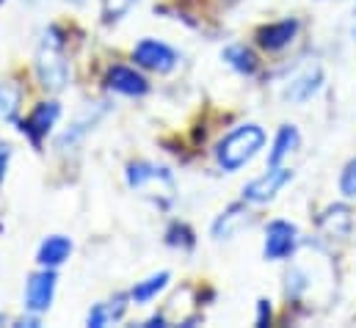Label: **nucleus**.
<instances>
[{"mask_svg":"<svg viewBox=\"0 0 356 328\" xmlns=\"http://www.w3.org/2000/svg\"><path fill=\"white\" fill-rule=\"evenodd\" d=\"M36 75L47 91H61L70 81V67L64 58V39L58 28H47L36 44Z\"/></svg>","mask_w":356,"mask_h":328,"instance_id":"nucleus-1","label":"nucleus"},{"mask_svg":"<svg viewBox=\"0 0 356 328\" xmlns=\"http://www.w3.org/2000/svg\"><path fill=\"white\" fill-rule=\"evenodd\" d=\"M266 144V133L263 127L257 124H243L238 130H232L216 149V158H218V165L224 171H238L249 163Z\"/></svg>","mask_w":356,"mask_h":328,"instance_id":"nucleus-2","label":"nucleus"},{"mask_svg":"<svg viewBox=\"0 0 356 328\" xmlns=\"http://www.w3.org/2000/svg\"><path fill=\"white\" fill-rule=\"evenodd\" d=\"M127 182H130L133 190H138V193L155 199V202L163 204V207H169V204L175 202V190H177V188H175V179H172V174H169L166 168H161V165L133 163L127 168Z\"/></svg>","mask_w":356,"mask_h":328,"instance_id":"nucleus-3","label":"nucleus"},{"mask_svg":"<svg viewBox=\"0 0 356 328\" xmlns=\"http://www.w3.org/2000/svg\"><path fill=\"white\" fill-rule=\"evenodd\" d=\"M133 58H136V64L138 67H144V69H149V72H172L175 67H177V53L169 47V44H163V42H158V39H144V42H138L136 44V50H133Z\"/></svg>","mask_w":356,"mask_h":328,"instance_id":"nucleus-4","label":"nucleus"},{"mask_svg":"<svg viewBox=\"0 0 356 328\" xmlns=\"http://www.w3.org/2000/svg\"><path fill=\"white\" fill-rule=\"evenodd\" d=\"M290 179H293V171H290V168L270 165L268 174L257 177L254 182H249V185L243 188V199L252 202V204H266V202H270V199H273Z\"/></svg>","mask_w":356,"mask_h":328,"instance_id":"nucleus-5","label":"nucleus"},{"mask_svg":"<svg viewBox=\"0 0 356 328\" xmlns=\"http://www.w3.org/2000/svg\"><path fill=\"white\" fill-rule=\"evenodd\" d=\"M53 295H56V273H53V268H44L42 273H33L28 279V287H25V309L31 315H42V312L50 309Z\"/></svg>","mask_w":356,"mask_h":328,"instance_id":"nucleus-6","label":"nucleus"},{"mask_svg":"<svg viewBox=\"0 0 356 328\" xmlns=\"http://www.w3.org/2000/svg\"><path fill=\"white\" fill-rule=\"evenodd\" d=\"M298 243V229L287 221H273L268 224L266 232V259H284L296 251Z\"/></svg>","mask_w":356,"mask_h":328,"instance_id":"nucleus-7","label":"nucleus"},{"mask_svg":"<svg viewBox=\"0 0 356 328\" xmlns=\"http://www.w3.org/2000/svg\"><path fill=\"white\" fill-rule=\"evenodd\" d=\"M58 113H61L58 102H42V105H36V108H33V113L22 122V133H25V136H31V141H33V144H39V141L50 133V127L56 124Z\"/></svg>","mask_w":356,"mask_h":328,"instance_id":"nucleus-8","label":"nucleus"},{"mask_svg":"<svg viewBox=\"0 0 356 328\" xmlns=\"http://www.w3.org/2000/svg\"><path fill=\"white\" fill-rule=\"evenodd\" d=\"M108 85L113 91H119V94H127V97H141L149 88V83L144 81L136 69H130V67H113L108 72Z\"/></svg>","mask_w":356,"mask_h":328,"instance_id":"nucleus-9","label":"nucleus"},{"mask_svg":"<svg viewBox=\"0 0 356 328\" xmlns=\"http://www.w3.org/2000/svg\"><path fill=\"white\" fill-rule=\"evenodd\" d=\"M105 110H108V108H105V102H99L97 108H89L86 113H81V116H78V119L70 124V130H67V133L58 138V149H67V144H70V147H72V144H78V141H81V138L89 133L91 127H94V124L102 119V113H105Z\"/></svg>","mask_w":356,"mask_h":328,"instance_id":"nucleus-10","label":"nucleus"},{"mask_svg":"<svg viewBox=\"0 0 356 328\" xmlns=\"http://www.w3.org/2000/svg\"><path fill=\"white\" fill-rule=\"evenodd\" d=\"M70 254H72V240L64 235H53L39 248V265L42 268H58L61 262L70 259Z\"/></svg>","mask_w":356,"mask_h":328,"instance_id":"nucleus-11","label":"nucleus"},{"mask_svg":"<svg viewBox=\"0 0 356 328\" xmlns=\"http://www.w3.org/2000/svg\"><path fill=\"white\" fill-rule=\"evenodd\" d=\"M296 31H298V22H296V19L273 22V25H268V28L260 31V44H263L266 50H282L284 44L293 42Z\"/></svg>","mask_w":356,"mask_h":328,"instance_id":"nucleus-12","label":"nucleus"},{"mask_svg":"<svg viewBox=\"0 0 356 328\" xmlns=\"http://www.w3.org/2000/svg\"><path fill=\"white\" fill-rule=\"evenodd\" d=\"M298 141H301V136H298V130L293 127V124H284L279 133H276V138H273V147H270V155H268V163L270 165H279L290 152H296L298 149Z\"/></svg>","mask_w":356,"mask_h":328,"instance_id":"nucleus-13","label":"nucleus"},{"mask_svg":"<svg viewBox=\"0 0 356 328\" xmlns=\"http://www.w3.org/2000/svg\"><path fill=\"white\" fill-rule=\"evenodd\" d=\"M246 221H249V213H246L241 204H235V207H229V210L216 221V227H213V238H216V240L232 238V235H235V229H238V227H243Z\"/></svg>","mask_w":356,"mask_h":328,"instance_id":"nucleus-14","label":"nucleus"},{"mask_svg":"<svg viewBox=\"0 0 356 328\" xmlns=\"http://www.w3.org/2000/svg\"><path fill=\"white\" fill-rule=\"evenodd\" d=\"M124 309H127V304H124V298L119 295V298H113V301H108V304H97L89 312V320H86V323L94 328H102V326H108L111 320H119V318L124 315Z\"/></svg>","mask_w":356,"mask_h":328,"instance_id":"nucleus-15","label":"nucleus"},{"mask_svg":"<svg viewBox=\"0 0 356 328\" xmlns=\"http://www.w3.org/2000/svg\"><path fill=\"white\" fill-rule=\"evenodd\" d=\"M318 85H321V69L315 67V69H307L304 75H298L296 81L290 83L287 97L296 99V102H304L307 97H312V94L318 91Z\"/></svg>","mask_w":356,"mask_h":328,"instance_id":"nucleus-16","label":"nucleus"},{"mask_svg":"<svg viewBox=\"0 0 356 328\" xmlns=\"http://www.w3.org/2000/svg\"><path fill=\"white\" fill-rule=\"evenodd\" d=\"M166 284H169V273L161 270V273H155V276H149V279H144V281H138V284L133 287V301H136V304H147V301H152Z\"/></svg>","mask_w":356,"mask_h":328,"instance_id":"nucleus-17","label":"nucleus"},{"mask_svg":"<svg viewBox=\"0 0 356 328\" xmlns=\"http://www.w3.org/2000/svg\"><path fill=\"white\" fill-rule=\"evenodd\" d=\"M224 58L229 61L232 69H238V72H243V75H252V72L257 69V58H254V53L246 50L243 44H232V47H227V50H224Z\"/></svg>","mask_w":356,"mask_h":328,"instance_id":"nucleus-18","label":"nucleus"},{"mask_svg":"<svg viewBox=\"0 0 356 328\" xmlns=\"http://www.w3.org/2000/svg\"><path fill=\"white\" fill-rule=\"evenodd\" d=\"M19 85L14 83H0V119H14L19 110Z\"/></svg>","mask_w":356,"mask_h":328,"instance_id":"nucleus-19","label":"nucleus"},{"mask_svg":"<svg viewBox=\"0 0 356 328\" xmlns=\"http://www.w3.org/2000/svg\"><path fill=\"white\" fill-rule=\"evenodd\" d=\"M136 3H138V0H102V17H105V22L122 19Z\"/></svg>","mask_w":356,"mask_h":328,"instance_id":"nucleus-20","label":"nucleus"},{"mask_svg":"<svg viewBox=\"0 0 356 328\" xmlns=\"http://www.w3.org/2000/svg\"><path fill=\"white\" fill-rule=\"evenodd\" d=\"M340 190L348 196V199H354L356 196V161L346 165V171H343V177H340Z\"/></svg>","mask_w":356,"mask_h":328,"instance_id":"nucleus-21","label":"nucleus"},{"mask_svg":"<svg viewBox=\"0 0 356 328\" xmlns=\"http://www.w3.org/2000/svg\"><path fill=\"white\" fill-rule=\"evenodd\" d=\"M268 320H270V306H268V301H260V315H257V326H268Z\"/></svg>","mask_w":356,"mask_h":328,"instance_id":"nucleus-22","label":"nucleus"},{"mask_svg":"<svg viewBox=\"0 0 356 328\" xmlns=\"http://www.w3.org/2000/svg\"><path fill=\"white\" fill-rule=\"evenodd\" d=\"M8 147H0V182H3V177H6V165H8Z\"/></svg>","mask_w":356,"mask_h":328,"instance_id":"nucleus-23","label":"nucleus"}]
</instances>
